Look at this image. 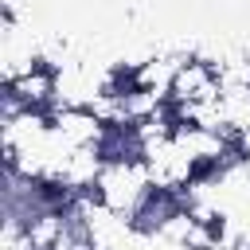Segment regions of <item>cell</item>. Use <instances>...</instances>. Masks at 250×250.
<instances>
[{"label":"cell","instance_id":"obj_1","mask_svg":"<svg viewBox=\"0 0 250 250\" xmlns=\"http://www.w3.org/2000/svg\"><path fill=\"white\" fill-rule=\"evenodd\" d=\"M148 191H152V184H148V172H145L141 156L105 160L102 176L94 184V199L102 207H109L113 215H125V219H133V211L148 199Z\"/></svg>","mask_w":250,"mask_h":250},{"label":"cell","instance_id":"obj_2","mask_svg":"<svg viewBox=\"0 0 250 250\" xmlns=\"http://www.w3.org/2000/svg\"><path fill=\"white\" fill-rule=\"evenodd\" d=\"M219 98H223V90H219V70H215V62H207V59H184V66H180V74H176V82H172V90H168V102H172V109H176V121L188 117V113L199 109V105L219 102Z\"/></svg>","mask_w":250,"mask_h":250},{"label":"cell","instance_id":"obj_3","mask_svg":"<svg viewBox=\"0 0 250 250\" xmlns=\"http://www.w3.org/2000/svg\"><path fill=\"white\" fill-rule=\"evenodd\" d=\"M51 129L66 148H102L109 125L94 109H51Z\"/></svg>","mask_w":250,"mask_h":250}]
</instances>
